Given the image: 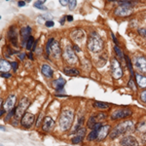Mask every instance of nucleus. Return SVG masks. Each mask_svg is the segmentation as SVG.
Wrapping results in <instances>:
<instances>
[{"instance_id":"nucleus-19","label":"nucleus","mask_w":146,"mask_h":146,"mask_svg":"<svg viewBox=\"0 0 146 146\" xmlns=\"http://www.w3.org/2000/svg\"><path fill=\"white\" fill-rule=\"evenodd\" d=\"M15 102H16V96L10 95L8 96V98L6 100V102H5V104H4V109L5 110L13 109V106L15 105Z\"/></svg>"},{"instance_id":"nucleus-23","label":"nucleus","mask_w":146,"mask_h":146,"mask_svg":"<svg viewBox=\"0 0 146 146\" xmlns=\"http://www.w3.org/2000/svg\"><path fill=\"white\" fill-rule=\"evenodd\" d=\"M136 78V82H137L138 86L141 87V88H145L146 87V76H142L140 74L135 75Z\"/></svg>"},{"instance_id":"nucleus-10","label":"nucleus","mask_w":146,"mask_h":146,"mask_svg":"<svg viewBox=\"0 0 146 146\" xmlns=\"http://www.w3.org/2000/svg\"><path fill=\"white\" fill-rule=\"evenodd\" d=\"M104 118H106V114H105V113H102V112H98V114L92 116L91 118L88 120L87 126H88V128L93 129L96 123H100V122H98L100 120H102V119H104Z\"/></svg>"},{"instance_id":"nucleus-32","label":"nucleus","mask_w":146,"mask_h":146,"mask_svg":"<svg viewBox=\"0 0 146 146\" xmlns=\"http://www.w3.org/2000/svg\"><path fill=\"white\" fill-rule=\"evenodd\" d=\"M140 100L142 102L146 103V91L145 92H142V93L140 94Z\"/></svg>"},{"instance_id":"nucleus-17","label":"nucleus","mask_w":146,"mask_h":146,"mask_svg":"<svg viewBox=\"0 0 146 146\" xmlns=\"http://www.w3.org/2000/svg\"><path fill=\"white\" fill-rule=\"evenodd\" d=\"M30 32H31V28L29 27H25L21 28V36H22L23 44H25V42H27V40L30 37Z\"/></svg>"},{"instance_id":"nucleus-20","label":"nucleus","mask_w":146,"mask_h":146,"mask_svg":"<svg viewBox=\"0 0 146 146\" xmlns=\"http://www.w3.org/2000/svg\"><path fill=\"white\" fill-rule=\"evenodd\" d=\"M41 72H42V74H43L44 76L48 77V78L53 77V74H54L53 69H52V68L49 66V65H47V64H43L41 66Z\"/></svg>"},{"instance_id":"nucleus-4","label":"nucleus","mask_w":146,"mask_h":146,"mask_svg":"<svg viewBox=\"0 0 146 146\" xmlns=\"http://www.w3.org/2000/svg\"><path fill=\"white\" fill-rule=\"evenodd\" d=\"M46 51H47V55H50L52 54L54 58H58L60 56V44L56 41H55L54 38L49 39L48 43L46 46Z\"/></svg>"},{"instance_id":"nucleus-27","label":"nucleus","mask_w":146,"mask_h":146,"mask_svg":"<svg viewBox=\"0 0 146 146\" xmlns=\"http://www.w3.org/2000/svg\"><path fill=\"white\" fill-rule=\"evenodd\" d=\"M35 42H36V41H34L33 37L30 36L29 39H28L27 42V50H31V49H33V46H34Z\"/></svg>"},{"instance_id":"nucleus-6","label":"nucleus","mask_w":146,"mask_h":146,"mask_svg":"<svg viewBox=\"0 0 146 146\" xmlns=\"http://www.w3.org/2000/svg\"><path fill=\"white\" fill-rule=\"evenodd\" d=\"M111 72L112 75L115 79H119L122 77L123 75V70H122V67L120 65V63L116 58H113L111 60Z\"/></svg>"},{"instance_id":"nucleus-13","label":"nucleus","mask_w":146,"mask_h":146,"mask_svg":"<svg viewBox=\"0 0 146 146\" xmlns=\"http://www.w3.org/2000/svg\"><path fill=\"white\" fill-rule=\"evenodd\" d=\"M54 126H55V121H54V119L50 116L45 117V119H44V121H43V125H42L43 131H50L51 129L54 128Z\"/></svg>"},{"instance_id":"nucleus-22","label":"nucleus","mask_w":146,"mask_h":146,"mask_svg":"<svg viewBox=\"0 0 146 146\" xmlns=\"http://www.w3.org/2000/svg\"><path fill=\"white\" fill-rule=\"evenodd\" d=\"M64 85H65V80L62 78L56 79L53 82V86L55 87V89L58 91H62L63 89V87H64Z\"/></svg>"},{"instance_id":"nucleus-36","label":"nucleus","mask_w":146,"mask_h":146,"mask_svg":"<svg viewBox=\"0 0 146 146\" xmlns=\"http://www.w3.org/2000/svg\"><path fill=\"white\" fill-rule=\"evenodd\" d=\"M139 34L146 37V28H141V29H139Z\"/></svg>"},{"instance_id":"nucleus-34","label":"nucleus","mask_w":146,"mask_h":146,"mask_svg":"<svg viewBox=\"0 0 146 146\" xmlns=\"http://www.w3.org/2000/svg\"><path fill=\"white\" fill-rule=\"evenodd\" d=\"M45 25H46L47 27H53L55 23H54L53 21H47V22L45 23Z\"/></svg>"},{"instance_id":"nucleus-14","label":"nucleus","mask_w":146,"mask_h":146,"mask_svg":"<svg viewBox=\"0 0 146 146\" xmlns=\"http://www.w3.org/2000/svg\"><path fill=\"white\" fill-rule=\"evenodd\" d=\"M71 37L75 42L79 43L85 39V32L82 29H75L71 32Z\"/></svg>"},{"instance_id":"nucleus-35","label":"nucleus","mask_w":146,"mask_h":146,"mask_svg":"<svg viewBox=\"0 0 146 146\" xmlns=\"http://www.w3.org/2000/svg\"><path fill=\"white\" fill-rule=\"evenodd\" d=\"M1 77L2 78H10V77H12V75L10 73H1Z\"/></svg>"},{"instance_id":"nucleus-39","label":"nucleus","mask_w":146,"mask_h":146,"mask_svg":"<svg viewBox=\"0 0 146 146\" xmlns=\"http://www.w3.org/2000/svg\"><path fill=\"white\" fill-rule=\"evenodd\" d=\"M60 3L62 4V6H66L68 3H69V1H66V0H60Z\"/></svg>"},{"instance_id":"nucleus-31","label":"nucleus","mask_w":146,"mask_h":146,"mask_svg":"<svg viewBox=\"0 0 146 146\" xmlns=\"http://www.w3.org/2000/svg\"><path fill=\"white\" fill-rule=\"evenodd\" d=\"M68 6H69L70 10H73L76 6V1L75 0H69V3H68Z\"/></svg>"},{"instance_id":"nucleus-28","label":"nucleus","mask_w":146,"mask_h":146,"mask_svg":"<svg viewBox=\"0 0 146 146\" xmlns=\"http://www.w3.org/2000/svg\"><path fill=\"white\" fill-rule=\"evenodd\" d=\"M125 58H126V62H127V63H128V67L129 68V72H131V77H133V66H131V60H129V56H125Z\"/></svg>"},{"instance_id":"nucleus-24","label":"nucleus","mask_w":146,"mask_h":146,"mask_svg":"<svg viewBox=\"0 0 146 146\" xmlns=\"http://www.w3.org/2000/svg\"><path fill=\"white\" fill-rule=\"evenodd\" d=\"M63 71H64L65 74L68 75V76H78L80 74V72L77 69H75V68H70V67H65L64 69H63Z\"/></svg>"},{"instance_id":"nucleus-46","label":"nucleus","mask_w":146,"mask_h":146,"mask_svg":"<svg viewBox=\"0 0 146 146\" xmlns=\"http://www.w3.org/2000/svg\"><path fill=\"white\" fill-rule=\"evenodd\" d=\"M4 112H5V109H4V108H1V113H0V114H1V116L3 115Z\"/></svg>"},{"instance_id":"nucleus-9","label":"nucleus","mask_w":146,"mask_h":146,"mask_svg":"<svg viewBox=\"0 0 146 146\" xmlns=\"http://www.w3.org/2000/svg\"><path fill=\"white\" fill-rule=\"evenodd\" d=\"M63 56H64V58L65 60L70 63V64H73V63H76L78 62V58H77L76 54L74 53V51L72 50L71 48H66L64 51V53H63Z\"/></svg>"},{"instance_id":"nucleus-44","label":"nucleus","mask_w":146,"mask_h":146,"mask_svg":"<svg viewBox=\"0 0 146 146\" xmlns=\"http://www.w3.org/2000/svg\"><path fill=\"white\" fill-rule=\"evenodd\" d=\"M66 19H67V21H68V22H71V21L73 20L72 16H66Z\"/></svg>"},{"instance_id":"nucleus-7","label":"nucleus","mask_w":146,"mask_h":146,"mask_svg":"<svg viewBox=\"0 0 146 146\" xmlns=\"http://www.w3.org/2000/svg\"><path fill=\"white\" fill-rule=\"evenodd\" d=\"M133 13V9L129 5H120L116 10L114 11V14L117 17H127Z\"/></svg>"},{"instance_id":"nucleus-40","label":"nucleus","mask_w":146,"mask_h":146,"mask_svg":"<svg viewBox=\"0 0 146 146\" xmlns=\"http://www.w3.org/2000/svg\"><path fill=\"white\" fill-rule=\"evenodd\" d=\"M18 58H20L21 60H23V58H25V54H23V53H22V54H19V56H18Z\"/></svg>"},{"instance_id":"nucleus-47","label":"nucleus","mask_w":146,"mask_h":146,"mask_svg":"<svg viewBox=\"0 0 146 146\" xmlns=\"http://www.w3.org/2000/svg\"><path fill=\"white\" fill-rule=\"evenodd\" d=\"M28 58H29L30 60H33V56H32V54H29V55H28Z\"/></svg>"},{"instance_id":"nucleus-33","label":"nucleus","mask_w":146,"mask_h":146,"mask_svg":"<svg viewBox=\"0 0 146 146\" xmlns=\"http://www.w3.org/2000/svg\"><path fill=\"white\" fill-rule=\"evenodd\" d=\"M11 66H12V68H13V70L14 71H17V69H18V67H19V64L17 62H11Z\"/></svg>"},{"instance_id":"nucleus-12","label":"nucleus","mask_w":146,"mask_h":146,"mask_svg":"<svg viewBox=\"0 0 146 146\" xmlns=\"http://www.w3.org/2000/svg\"><path fill=\"white\" fill-rule=\"evenodd\" d=\"M121 146H138L137 139L131 135L125 136L121 140Z\"/></svg>"},{"instance_id":"nucleus-42","label":"nucleus","mask_w":146,"mask_h":146,"mask_svg":"<svg viewBox=\"0 0 146 146\" xmlns=\"http://www.w3.org/2000/svg\"><path fill=\"white\" fill-rule=\"evenodd\" d=\"M46 1H44V0H39V1L35 2V4H37V5H43L44 3H45Z\"/></svg>"},{"instance_id":"nucleus-37","label":"nucleus","mask_w":146,"mask_h":146,"mask_svg":"<svg viewBox=\"0 0 146 146\" xmlns=\"http://www.w3.org/2000/svg\"><path fill=\"white\" fill-rule=\"evenodd\" d=\"M34 7H36V8H38L39 10H46V7H44L43 5H37V4H34Z\"/></svg>"},{"instance_id":"nucleus-21","label":"nucleus","mask_w":146,"mask_h":146,"mask_svg":"<svg viewBox=\"0 0 146 146\" xmlns=\"http://www.w3.org/2000/svg\"><path fill=\"white\" fill-rule=\"evenodd\" d=\"M11 63H9L7 60H3V58L0 60V70L2 73H7L11 69Z\"/></svg>"},{"instance_id":"nucleus-38","label":"nucleus","mask_w":146,"mask_h":146,"mask_svg":"<svg viewBox=\"0 0 146 146\" xmlns=\"http://www.w3.org/2000/svg\"><path fill=\"white\" fill-rule=\"evenodd\" d=\"M129 86L131 87V88L133 89V91L135 90V85H133V79H131V80H129Z\"/></svg>"},{"instance_id":"nucleus-18","label":"nucleus","mask_w":146,"mask_h":146,"mask_svg":"<svg viewBox=\"0 0 146 146\" xmlns=\"http://www.w3.org/2000/svg\"><path fill=\"white\" fill-rule=\"evenodd\" d=\"M8 35H9V39H10V41L12 42V44H13L14 46H17L18 45V33H17V31H16L15 27L10 28V30H9V32H8Z\"/></svg>"},{"instance_id":"nucleus-8","label":"nucleus","mask_w":146,"mask_h":146,"mask_svg":"<svg viewBox=\"0 0 146 146\" xmlns=\"http://www.w3.org/2000/svg\"><path fill=\"white\" fill-rule=\"evenodd\" d=\"M131 110L129 109H117L116 111H114L111 115V120H118V119H123L127 118V117L131 115Z\"/></svg>"},{"instance_id":"nucleus-29","label":"nucleus","mask_w":146,"mask_h":146,"mask_svg":"<svg viewBox=\"0 0 146 146\" xmlns=\"http://www.w3.org/2000/svg\"><path fill=\"white\" fill-rule=\"evenodd\" d=\"M83 136H80V135H75L74 137L72 138V143L73 144H77V143H80L82 140H83Z\"/></svg>"},{"instance_id":"nucleus-2","label":"nucleus","mask_w":146,"mask_h":146,"mask_svg":"<svg viewBox=\"0 0 146 146\" xmlns=\"http://www.w3.org/2000/svg\"><path fill=\"white\" fill-rule=\"evenodd\" d=\"M74 118V112L71 109L62 110V114L60 116V126L62 131H67L70 129Z\"/></svg>"},{"instance_id":"nucleus-30","label":"nucleus","mask_w":146,"mask_h":146,"mask_svg":"<svg viewBox=\"0 0 146 146\" xmlns=\"http://www.w3.org/2000/svg\"><path fill=\"white\" fill-rule=\"evenodd\" d=\"M114 50H115V52H116V54H117V56H119V58H124V54H123V52H122V50L121 49L119 48L118 47V45H115L114 46Z\"/></svg>"},{"instance_id":"nucleus-11","label":"nucleus","mask_w":146,"mask_h":146,"mask_svg":"<svg viewBox=\"0 0 146 146\" xmlns=\"http://www.w3.org/2000/svg\"><path fill=\"white\" fill-rule=\"evenodd\" d=\"M34 121H35L34 115L31 114V113L27 112L23 116L22 120H21V124H22V126H23L25 128H29V127L34 123Z\"/></svg>"},{"instance_id":"nucleus-45","label":"nucleus","mask_w":146,"mask_h":146,"mask_svg":"<svg viewBox=\"0 0 146 146\" xmlns=\"http://www.w3.org/2000/svg\"><path fill=\"white\" fill-rule=\"evenodd\" d=\"M73 49H75V50H76L77 52H80V51H81V50L79 49V47H78V46H76V45L73 46Z\"/></svg>"},{"instance_id":"nucleus-41","label":"nucleus","mask_w":146,"mask_h":146,"mask_svg":"<svg viewBox=\"0 0 146 146\" xmlns=\"http://www.w3.org/2000/svg\"><path fill=\"white\" fill-rule=\"evenodd\" d=\"M111 36H112V38H113V40H114L115 44H116V45H118V41H117L116 37H115V35H114V33H113V32H111Z\"/></svg>"},{"instance_id":"nucleus-5","label":"nucleus","mask_w":146,"mask_h":146,"mask_svg":"<svg viewBox=\"0 0 146 146\" xmlns=\"http://www.w3.org/2000/svg\"><path fill=\"white\" fill-rule=\"evenodd\" d=\"M28 105H29V100H28V98H23L22 100L20 101V103H19L18 107L16 108V112H15V118L16 119H20V118H23V116L25 114V109L28 107Z\"/></svg>"},{"instance_id":"nucleus-25","label":"nucleus","mask_w":146,"mask_h":146,"mask_svg":"<svg viewBox=\"0 0 146 146\" xmlns=\"http://www.w3.org/2000/svg\"><path fill=\"white\" fill-rule=\"evenodd\" d=\"M98 131H100V129H92V131H91L90 133H89V135L87 136V139H88L89 141L98 139Z\"/></svg>"},{"instance_id":"nucleus-15","label":"nucleus","mask_w":146,"mask_h":146,"mask_svg":"<svg viewBox=\"0 0 146 146\" xmlns=\"http://www.w3.org/2000/svg\"><path fill=\"white\" fill-rule=\"evenodd\" d=\"M135 66L139 71L146 73V58L145 56H139L135 60Z\"/></svg>"},{"instance_id":"nucleus-3","label":"nucleus","mask_w":146,"mask_h":146,"mask_svg":"<svg viewBox=\"0 0 146 146\" xmlns=\"http://www.w3.org/2000/svg\"><path fill=\"white\" fill-rule=\"evenodd\" d=\"M88 48L89 50L94 52V53H98V52H100L102 50L103 41L96 32H92L91 33L88 40Z\"/></svg>"},{"instance_id":"nucleus-16","label":"nucleus","mask_w":146,"mask_h":146,"mask_svg":"<svg viewBox=\"0 0 146 146\" xmlns=\"http://www.w3.org/2000/svg\"><path fill=\"white\" fill-rule=\"evenodd\" d=\"M109 129H110L109 125H103V126L100 128V131H98V140L101 141V140L104 139V138L108 135V133H109Z\"/></svg>"},{"instance_id":"nucleus-43","label":"nucleus","mask_w":146,"mask_h":146,"mask_svg":"<svg viewBox=\"0 0 146 146\" xmlns=\"http://www.w3.org/2000/svg\"><path fill=\"white\" fill-rule=\"evenodd\" d=\"M18 5H19V6H21V7H22V6H25V2L21 1V2H19V3H18Z\"/></svg>"},{"instance_id":"nucleus-26","label":"nucleus","mask_w":146,"mask_h":146,"mask_svg":"<svg viewBox=\"0 0 146 146\" xmlns=\"http://www.w3.org/2000/svg\"><path fill=\"white\" fill-rule=\"evenodd\" d=\"M94 106L96 108H100V109H107L110 107V105L106 102H101V101H96L94 102Z\"/></svg>"},{"instance_id":"nucleus-1","label":"nucleus","mask_w":146,"mask_h":146,"mask_svg":"<svg viewBox=\"0 0 146 146\" xmlns=\"http://www.w3.org/2000/svg\"><path fill=\"white\" fill-rule=\"evenodd\" d=\"M133 129V124L131 121H125L117 125L112 131L110 133V138L114 139V138L118 137V136L124 135V133H128V131H131Z\"/></svg>"}]
</instances>
